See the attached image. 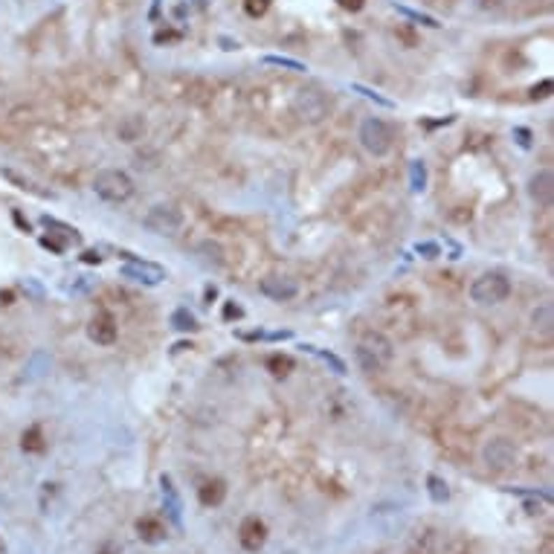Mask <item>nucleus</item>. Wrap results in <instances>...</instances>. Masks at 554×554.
Here are the masks:
<instances>
[{
  "label": "nucleus",
  "instance_id": "nucleus-29",
  "mask_svg": "<svg viewBox=\"0 0 554 554\" xmlns=\"http://www.w3.org/2000/svg\"><path fill=\"white\" fill-rule=\"evenodd\" d=\"M41 247H44V250H50V253H55V255H62V253L67 250V241L50 232V235H41Z\"/></svg>",
  "mask_w": 554,
  "mask_h": 554
},
{
  "label": "nucleus",
  "instance_id": "nucleus-25",
  "mask_svg": "<svg viewBox=\"0 0 554 554\" xmlns=\"http://www.w3.org/2000/svg\"><path fill=\"white\" fill-rule=\"evenodd\" d=\"M264 64L285 67V70H293V73H305V64L302 62H293V58H285V55H264Z\"/></svg>",
  "mask_w": 554,
  "mask_h": 554
},
{
  "label": "nucleus",
  "instance_id": "nucleus-38",
  "mask_svg": "<svg viewBox=\"0 0 554 554\" xmlns=\"http://www.w3.org/2000/svg\"><path fill=\"white\" fill-rule=\"evenodd\" d=\"M239 316H241V308L235 305V302H227L224 305V320H239Z\"/></svg>",
  "mask_w": 554,
  "mask_h": 554
},
{
  "label": "nucleus",
  "instance_id": "nucleus-14",
  "mask_svg": "<svg viewBox=\"0 0 554 554\" xmlns=\"http://www.w3.org/2000/svg\"><path fill=\"white\" fill-rule=\"evenodd\" d=\"M136 534H140V540H145V543H160V540H166V525L157 517H143V520H136Z\"/></svg>",
  "mask_w": 554,
  "mask_h": 554
},
{
  "label": "nucleus",
  "instance_id": "nucleus-34",
  "mask_svg": "<svg viewBox=\"0 0 554 554\" xmlns=\"http://www.w3.org/2000/svg\"><path fill=\"white\" fill-rule=\"evenodd\" d=\"M513 140L520 148H531V131L528 128H513Z\"/></svg>",
  "mask_w": 554,
  "mask_h": 554
},
{
  "label": "nucleus",
  "instance_id": "nucleus-22",
  "mask_svg": "<svg viewBox=\"0 0 554 554\" xmlns=\"http://www.w3.org/2000/svg\"><path fill=\"white\" fill-rule=\"evenodd\" d=\"M267 369L276 374V378H285V374L293 369V360L287 357V354H270V357H267Z\"/></svg>",
  "mask_w": 554,
  "mask_h": 554
},
{
  "label": "nucleus",
  "instance_id": "nucleus-40",
  "mask_svg": "<svg viewBox=\"0 0 554 554\" xmlns=\"http://www.w3.org/2000/svg\"><path fill=\"white\" fill-rule=\"evenodd\" d=\"M24 287H27L29 293H35V296H38V299H41V296H44V287H41V285H38L35 279H27V282H24Z\"/></svg>",
  "mask_w": 554,
  "mask_h": 554
},
{
  "label": "nucleus",
  "instance_id": "nucleus-5",
  "mask_svg": "<svg viewBox=\"0 0 554 554\" xmlns=\"http://www.w3.org/2000/svg\"><path fill=\"white\" fill-rule=\"evenodd\" d=\"M143 227L148 232H154V235H163V239H174V235L180 232V227H183V215L177 212L174 206H169V204H157V206H151L145 212Z\"/></svg>",
  "mask_w": 554,
  "mask_h": 554
},
{
  "label": "nucleus",
  "instance_id": "nucleus-31",
  "mask_svg": "<svg viewBox=\"0 0 554 554\" xmlns=\"http://www.w3.org/2000/svg\"><path fill=\"white\" fill-rule=\"evenodd\" d=\"M244 9H247V15H253V17H262V15L270 9V0H247Z\"/></svg>",
  "mask_w": 554,
  "mask_h": 554
},
{
  "label": "nucleus",
  "instance_id": "nucleus-6",
  "mask_svg": "<svg viewBox=\"0 0 554 554\" xmlns=\"http://www.w3.org/2000/svg\"><path fill=\"white\" fill-rule=\"evenodd\" d=\"M125 259V267H122V276L131 282H140V285H160L166 279V267L154 264V262H145V259H136L131 253H120Z\"/></svg>",
  "mask_w": 554,
  "mask_h": 554
},
{
  "label": "nucleus",
  "instance_id": "nucleus-13",
  "mask_svg": "<svg viewBox=\"0 0 554 554\" xmlns=\"http://www.w3.org/2000/svg\"><path fill=\"white\" fill-rule=\"evenodd\" d=\"M143 134H145V120L143 116H122L120 120V125H116V136H120L122 143H136V140H143Z\"/></svg>",
  "mask_w": 554,
  "mask_h": 554
},
{
  "label": "nucleus",
  "instance_id": "nucleus-18",
  "mask_svg": "<svg viewBox=\"0 0 554 554\" xmlns=\"http://www.w3.org/2000/svg\"><path fill=\"white\" fill-rule=\"evenodd\" d=\"M21 447H24L27 453H44V450H47V441H44V429L38 427V424L27 427V429H24V435H21Z\"/></svg>",
  "mask_w": 554,
  "mask_h": 554
},
{
  "label": "nucleus",
  "instance_id": "nucleus-27",
  "mask_svg": "<svg viewBox=\"0 0 554 554\" xmlns=\"http://www.w3.org/2000/svg\"><path fill=\"white\" fill-rule=\"evenodd\" d=\"M308 351H313V354H320V357L334 369V371H337V374H346V363L337 357V354H331V351H322V348H313V346H305Z\"/></svg>",
  "mask_w": 554,
  "mask_h": 554
},
{
  "label": "nucleus",
  "instance_id": "nucleus-12",
  "mask_svg": "<svg viewBox=\"0 0 554 554\" xmlns=\"http://www.w3.org/2000/svg\"><path fill=\"white\" fill-rule=\"evenodd\" d=\"M360 346H363L369 354H374V360H378L381 366H389V363H392V357H395L392 340H389V337H383L381 331H369Z\"/></svg>",
  "mask_w": 554,
  "mask_h": 554
},
{
  "label": "nucleus",
  "instance_id": "nucleus-4",
  "mask_svg": "<svg viewBox=\"0 0 554 554\" xmlns=\"http://www.w3.org/2000/svg\"><path fill=\"white\" fill-rule=\"evenodd\" d=\"M293 113L305 125H320L331 113V99L322 90H299L293 96Z\"/></svg>",
  "mask_w": 554,
  "mask_h": 554
},
{
  "label": "nucleus",
  "instance_id": "nucleus-9",
  "mask_svg": "<svg viewBox=\"0 0 554 554\" xmlns=\"http://www.w3.org/2000/svg\"><path fill=\"white\" fill-rule=\"evenodd\" d=\"M116 320L111 313H96L93 320H90V325H87V337L96 343V346H113L116 343Z\"/></svg>",
  "mask_w": 554,
  "mask_h": 554
},
{
  "label": "nucleus",
  "instance_id": "nucleus-15",
  "mask_svg": "<svg viewBox=\"0 0 554 554\" xmlns=\"http://www.w3.org/2000/svg\"><path fill=\"white\" fill-rule=\"evenodd\" d=\"M0 177H6V180H9L15 189H21V192H29V194H35V197H50V192L38 189L35 180H29V177H24L21 171H15V169H0Z\"/></svg>",
  "mask_w": 554,
  "mask_h": 554
},
{
  "label": "nucleus",
  "instance_id": "nucleus-10",
  "mask_svg": "<svg viewBox=\"0 0 554 554\" xmlns=\"http://www.w3.org/2000/svg\"><path fill=\"white\" fill-rule=\"evenodd\" d=\"M513 459H517V450H513V444H511V441H505V439H493V441H488V444H485V462H488V467H493V470H505V467H511V464H513Z\"/></svg>",
  "mask_w": 554,
  "mask_h": 554
},
{
  "label": "nucleus",
  "instance_id": "nucleus-39",
  "mask_svg": "<svg viewBox=\"0 0 554 554\" xmlns=\"http://www.w3.org/2000/svg\"><path fill=\"white\" fill-rule=\"evenodd\" d=\"M82 262L85 264H99V262H102V255H99V250H85L82 253Z\"/></svg>",
  "mask_w": 554,
  "mask_h": 554
},
{
  "label": "nucleus",
  "instance_id": "nucleus-36",
  "mask_svg": "<svg viewBox=\"0 0 554 554\" xmlns=\"http://www.w3.org/2000/svg\"><path fill=\"white\" fill-rule=\"evenodd\" d=\"M337 3L346 9V12H360L366 6V0H337Z\"/></svg>",
  "mask_w": 554,
  "mask_h": 554
},
{
  "label": "nucleus",
  "instance_id": "nucleus-33",
  "mask_svg": "<svg viewBox=\"0 0 554 554\" xmlns=\"http://www.w3.org/2000/svg\"><path fill=\"white\" fill-rule=\"evenodd\" d=\"M415 250H418V253L424 255V259H439V255H441V247L435 244V241H424V244H418Z\"/></svg>",
  "mask_w": 554,
  "mask_h": 554
},
{
  "label": "nucleus",
  "instance_id": "nucleus-41",
  "mask_svg": "<svg viewBox=\"0 0 554 554\" xmlns=\"http://www.w3.org/2000/svg\"><path fill=\"white\" fill-rule=\"evenodd\" d=\"M99 554H116V551H113L111 546H105V548H102V551H99Z\"/></svg>",
  "mask_w": 554,
  "mask_h": 554
},
{
  "label": "nucleus",
  "instance_id": "nucleus-20",
  "mask_svg": "<svg viewBox=\"0 0 554 554\" xmlns=\"http://www.w3.org/2000/svg\"><path fill=\"white\" fill-rule=\"evenodd\" d=\"M554 325V313H551V302H543L537 311H534V328H540L543 334H551Z\"/></svg>",
  "mask_w": 554,
  "mask_h": 554
},
{
  "label": "nucleus",
  "instance_id": "nucleus-19",
  "mask_svg": "<svg viewBox=\"0 0 554 554\" xmlns=\"http://www.w3.org/2000/svg\"><path fill=\"white\" fill-rule=\"evenodd\" d=\"M409 189L412 192H424L427 189V163L424 160H412V166H409Z\"/></svg>",
  "mask_w": 554,
  "mask_h": 554
},
{
  "label": "nucleus",
  "instance_id": "nucleus-11",
  "mask_svg": "<svg viewBox=\"0 0 554 554\" xmlns=\"http://www.w3.org/2000/svg\"><path fill=\"white\" fill-rule=\"evenodd\" d=\"M239 540H241V546L247 551H259L264 546V540H267V525L259 517H247L241 523V528H239Z\"/></svg>",
  "mask_w": 554,
  "mask_h": 554
},
{
  "label": "nucleus",
  "instance_id": "nucleus-30",
  "mask_svg": "<svg viewBox=\"0 0 554 554\" xmlns=\"http://www.w3.org/2000/svg\"><path fill=\"white\" fill-rule=\"evenodd\" d=\"M201 250L206 253V262H212V264H218V267L224 264V250L218 247L215 241H204V244H201Z\"/></svg>",
  "mask_w": 554,
  "mask_h": 554
},
{
  "label": "nucleus",
  "instance_id": "nucleus-28",
  "mask_svg": "<svg viewBox=\"0 0 554 554\" xmlns=\"http://www.w3.org/2000/svg\"><path fill=\"white\" fill-rule=\"evenodd\" d=\"M351 90L363 93L366 99H371V102H378V105H383V108H395L392 99H386V96H381V93H374V90H371V87H366V85H351Z\"/></svg>",
  "mask_w": 554,
  "mask_h": 554
},
{
  "label": "nucleus",
  "instance_id": "nucleus-24",
  "mask_svg": "<svg viewBox=\"0 0 554 554\" xmlns=\"http://www.w3.org/2000/svg\"><path fill=\"white\" fill-rule=\"evenodd\" d=\"M50 363H52V360L47 357L44 351H35L32 360H29V378H41L44 371H50Z\"/></svg>",
  "mask_w": 554,
  "mask_h": 554
},
{
  "label": "nucleus",
  "instance_id": "nucleus-32",
  "mask_svg": "<svg viewBox=\"0 0 554 554\" xmlns=\"http://www.w3.org/2000/svg\"><path fill=\"white\" fill-rule=\"evenodd\" d=\"M398 12L401 15H406V17H412V21H421L424 27H439V21H435V17H429V15H421V12H412V9H404V6H398Z\"/></svg>",
  "mask_w": 554,
  "mask_h": 554
},
{
  "label": "nucleus",
  "instance_id": "nucleus-35",
  "mask_svg": "<svg viewBox=\"0 0 554 554\" xmlns=\"http://www.w3.org/2000/svg\"><path fill=\"white\" fill-rule=\"evenodd\" d=\"M12 221L17 224V229H21V232H32V227H29V221H27V218L21 215V209H15V212H12Z\"/></svg>",
  "mask_w": 554,
  "mask_h": 554
},
{
  "label": "nucleus",
  "instance_id": "nucleus-2",
  "mask_svg": "<svg viewBox=\"0 0 554 554\" xmlns=\"http://www.w3.org/2000/svg\"><path fill=\"white\" fill-rule=\"evenodd\" d=\"M357 140L371 157H386L395 145V128L386 120H381V116H369L360 125Z\"/></svg>",
  "mask_w": 554,
  "mask_h": 554
},
{
  "label": "nucleus",
  "instance_id": "nucleus-8",
  "mask_svg": "<svg viewBox=\"0 0 554 554\" xmlns=\"http://www.w3.org/2000/svg\"><path fill=\"white\" fill-rule=\"evenodd\" d=\"M528 194L537 206H551V201H554V174L548 169H540L537 174H531Z\"/></svg>",
  "mask_w": 554,
  "mask_h": 554
},
{
  "label": "nucleus",
  "instance_id": "nucleus-21",
  "mask_svg": "<svg viewBox=\"0 0 554 554\" xmlns=\"http://www.w3.org/2000/svg\"><path fill=\"white\" fill-rule=\"evenodd\" d=\"M354 357H357V366H360V371H366V374H378L383 366L374 360V354H369L363 346H357L354 348Z\"/></svg>",
  "mask_w": 554,
  "mask_h": 554
},
{
  "label": "nucleus",
  "instance_id": "nucleus-23",
  "mask_svg": "<svg viewBox=\"0 0 554 554\" xmlns=\"http://www.w3.org/2000/svg\"><path fill=\"white\" fill-rule=\"evenodd\" d=\"M171 328L174 331H194L197 325H194V316L189 313V308H177L174 313H171Z\"/></svg>",
  "mask_w": 554,
  "mask_h": 554
},
{
  "label": "nucleus",
  "instance_id": "nucleus-1",
  "mask_svg": "<svg viewBox=\"0 0 554 554\" xmlns=\"http://www.w3.org/2000/svg\"><path fill=\"white\" fill-rule=\"evenodd\" d=\"M93 192L105 204H125L134 194V180L120 169H105L93 177Z\"/></svg>",
  "mask_w": 554,
  "mask_h": 554
},
{
  "label": "nucleus",
  "instance_id": "nucleus-16",
  "mask_svg": "<svg viewBox=\"0 0 554 554\" xmlns=\"http://www.w3.org/2000/svg\"><path fill=\"white\" fill-rule=\"evenodd\" d=\"M197 497H201V502L209 508V505H221L224 497H227V488L221 479H212V482H204L201 490H197Z\"/></svg>",
  "mask_w": 554,
  "mask_h": 554
},
{
  "label": "nucleus",
  "instance_id": "nucleus-7",
  "mask_svg": "<svg viewBox=\"0 0 554 554\" xmlns=\"http://www.w3.org/2000/svg\"><path fill=\"white\" fill-rule=\"evenodd\" d=\"M259 290L273 302H290V299H296V293H299V282L290 279V276L273 273V276H264V279L259 282Z\"/></svg>",
  "mask_w": 554,
  "mask_h": 554
},
{
  "label": "nucleus",
  "instance_id": "nucleus-37",
  "mask_svg": "<svg viewBox=\"0 0 554 554\" xmlns=\"http://www.w3.org/2000/svg\"><path fill=\"white\" fill-rule=\"evenodd\" d=\"M548 90H551V82L546 78V82H543L540 87H537V85L531 87V99H546V96H548Z\"/></svg>",
  "mask_w": 554,
  "mask_h": 554
},
{
  "label": "nucleus",
  "instance_id": "nucleus-17",
  "mask_svg": "<svg viewBox=\"0 0 554 554\" xmlns=\"http://www.w3.org/2000/svg\"><path fill=\"white\" fill-rule=\"evenodd\" d=\"M41 224H44L47 229H55L52 235H58V239H64L67 244H70V241H73V244H82V235H78V229H76V227H70V224H62L58 218L44 215V218H41Z\"/></svg>",
  "mask_w": 554,
  "mask_h": 554
},
{
  "label": "nucleus",
  "instance_id": "nucleus-3",
  "mask_svg": "<svg viewBox=\"0 0 554 554\" xmlns=\"http://www.w3.org/2000/svg\"><path fill=\"white\" fill-rule=\"evenodd\" d=\"M511 296V279L505 273H482L476 282L470 285V299L476 305H499Z\"/></svg>",
  "mask_w": 554,
  "mask_h": 554
},
{
  "label": "nucleus",
  "instance_id": "nucleus-26",
  "mask_svg": "<svg viewBox=\"0 0 554 554\" xmlns=\"http://www.w3.org/2000/svg\"><path fill=\"white\" fill-rule=\"evenodd\" d=\"M427 485H429V497H432L435 502H447L450 490H447V482H444V479H439V476H429V479H427Z\"/></svg>",
  "mask_w": 554,
  "mask_h": 554
}]
</instances>
